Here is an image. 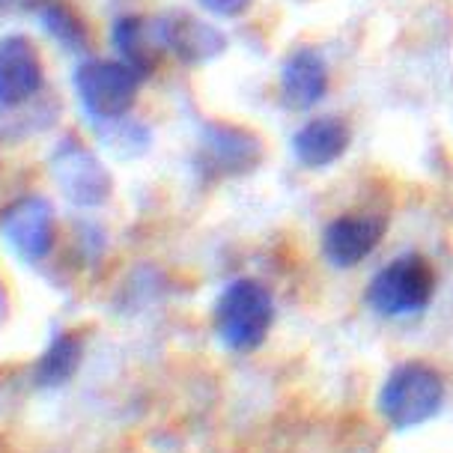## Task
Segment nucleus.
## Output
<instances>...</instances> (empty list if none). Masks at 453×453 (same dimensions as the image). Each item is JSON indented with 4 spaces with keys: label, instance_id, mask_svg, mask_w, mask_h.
<instances>
[{
    "label": "nucleus",
    "instance_id": "1",
    "mask_svg": "<svg viewBox=\"0 0 453 453\" xmlns=\"http://www.w3.org/2000/svg\"><path fill=\"white\" fill-rule=\"evenodd\" d=\"M379 415L396 430H411L433 420L444 406V382L430 364H396L379 388Z\"/></svg>",
    "mask_w": 453,
    "mask_h": 453
},
{
    "label": "nucleus",
    "instance_id": "2",
    "mask_svg": "<svg viewBox=\"0 0 453 453\" xmlns=\"http://www.w3.org/2000/svg\"><path fill=\"white\" fill-rule=\"evenodd\" d=\"M215 331L221 343L233 352H254L269 337L274 322V302L272 293L260 280H233L230 287L218 296L212 311Z\"/></svg>",
    "mask_w": 453,
    "mask_h": 453
},
{
    "label": "nucleus",
    "instance_id": "3",
    "mask_svg": "<svg viewBox=\"0 0 453 453\" xmlns=\"http://www.w3.org/2000/svg\"><path fill=\"white\" fill-rule=\"evenodd\" d=\"M435 274L433 265L418 254L396 257L370 280L367 302L382 317H411L433 302Z\"/></svg>",
    "mask_w": 453,
    "mask_h": 453
},
{
    "label": "nucleus",
    "instance_id": "4",
    "mask_svg": "<svg viewBox=\"0 0 453 453\" xmlns=\"http://www.w3.org/2000/svg\"><path fill=\"white\" fill-rule=\"evenodd\" d=\"M141 75L123 60H84L75 69V90L93 119H123L137 102Z\"/></svg>",
    "mask_w": 453,
    "mask_h": 453
},
{
    "label": "nucleus",
    "instance_id": "5",
    "mask_svg": "<svg viewBox=\"0 0 453 453\" xmlns=\"http://www.w3.org/2000/svg\"><path fill=\"white\" fill-rule=\"evenodd\" d=\"M48 170H51L63 197L75 206H87V209L102 206L113 191V180H111L108 167L72 134L63 137L51 150Z\"/></svg>",
    "mask_w": 453,
    "mask_h": 453
},
{
    "label": "nucleus",
    "instance_id": "6",
    "mask_svg": "<svg viewBox=\"0 0 453 453\" xmlns=\"http://www.w3.org/2000/svg\"><path fill=\"white\" fill-rule=\"evenodd\" d=\"M0 236L24 263H39L54 248L57 221L45 197H21L0 212Z\"/></svg>",
    "mask_w": 453,
    "mask_h": 453
},
{
    "label": "nucleus",
    "instance_id": "7",
    "mask_svg": "<svg viewBox=\"0 0 453 453\" xmlns=\"http://www.w3.org/2000/svg\"><path fill=\"white\" fill-rule=\"evenodd\" d=\"M42 57L27 36L10 34L0 39V108H19L42 90Z\"/></svg>",
    "mask_w": 453,
    "mask_h": 453
},
{
    "label": "nucleus",
    "instance_id": "8",
    "mask_svg": "<svg viewBox=\"0 0 453 453\" xmlns=\"http://www.w3.org/2000/svg\"><path fill=\"white\" fill-rule=\"evenodd\" d=\"M197 165L212 176L248 173L260 165V141L245 128L233 126H206L200 137Z\"/></svg>",
    "mask_w": 453,
    "mask_h": 453
},
{
    "label": "nucleus",
    "instance_id": "9",
    "mask_svg": "<svg viewBox=\"0 0 453 453\" xmlns=\"http://www.w3.org/2000/svg\"><path fill=\"white\" fill-rule=\"evenodd\" d=\"M156 27L165 51L176 54L188 66H200V63L215 60L226 48V36L215 24L194 19L188 12H170L156 21Z\"/></svg>",
    "mask_w": 453,
    "mask_h": 453
},
{
    "label": "nucleus",
    "instance_id": "10",
    "mask_svg": "<svg viewBox=\"0 0 453 453\" xmlns=\"http://www.w3.org/2000/svg\"><path fill=\"white\" fill-rule=\"evenodd\" d=\"M385 236V221L379 215H340L322 233L326 260L337 269H352L367 260Z\"/></svg>",
    "mask_w": 453,
    "mask_h": 453
},
{
    "label": "nucleus",
    "instance_id": "11",
    "mask_svg": "<svg viewBox=\"0 0 453 453\" xmlns=\"http://www.w3.org/2000/svg\"><path fill=\"white\" fill-rule=\"evenodd\" d=\"M328 93V63L313 48H298L280 69V96L289 111H311Z\"/></svg>",
    "mask_w": 453,
    "mask_h": 453
},
{
    "label": "nucleus",
    "instance_id": "12",
    "mask_svg": "<svg viewBox=\"0 0 453 453\" xmlns=\"http://www.w3.org/2000/svg\"><path fill=\"white\" fill-rule=\"evenodd\" d=\"M352 132L340 117H319L302 126L293 137V152L304 167H328L349 150Z\"/></svg>",
    "mask_w": 453,
    "mask_h": 453
},
{
    "label": "nucleus",
    "instance_id": "13",
    "mask_svg": "<svg viewBox=\"0 0 453 453\" xmlns=\"http://www.w3.org/2000/svg\"><path fill=\"white\" fill-rule=\"evenodd\" d=\"M111 39L113 48L123 54V63H128L137 75H150L158 63V51L165 48L158 39L156 21H143L137 15H126V19L113 21Z\"/></svg>",
    "mask_w": 453,
    "mask_h": 453
},
{
    "label": "nucleus",
    "instance_id": "14",
    "mask_svg": "<svg viewBox=\"0 0 453 453\" xmlns=\"http://www.w3.org/2000/svg\"><path fill=\"white\" fill-rule=\"evenodd\" d=\"M84 346L81 337L75 334H57L48 349L42 352V358L36 361V385L39 388H60L63 382H69L75 376Z\"/></svg>",
    "mask_w": 453,
    "mask_h": 453
},
{
    "label": "nucleus",
    "instance_id": "15",
    "mask_svg": "<svg viewBox=\"0 0 453 453\" xmlns=\"http://www.w3.org/2000/svg\"><path fill=\"white\" fill-rule=\"evenodd\" d=\"M42 19V30L48 36L54 39L63 51H72V54H84L90 48V34H87V24L81 21V15H75L69 6L63 4H54L48 10L39 12Z\"/></svg>",
    "mask_w": 453,
    "mask_h": 453
},
{
    "label": "nucleus",
    "instance_id": "16",
    "mask_svg": "<svg viewBox=\"0 0 453 453\" xmlns=\"http://www.w3.org/2000/svg\"><path fill=\"white\" fill-rule=\"evenodd\" d=\"M250 4H254V0H200V6L218 15V19H236Z\"/></svg>",
    "mask_w": 453,
    "mask_h": 453
},
{
    "label": "nucleus",
    "instance_id": "17",
    "mask_svg": "<svg viewBox=\"0 0 453 453\" xmlns=\"http://www.w3.org/2000/svg\"><path fill=\"white\" fill-rule=\"evenodd\" d=\"M54 4H60V0H10L12 10H21V12H42Z\"/></svg>",
    "mask_w": 453,
    "mask_h": 453
},
{
    "label": "nucleus",
    "instance_id": "18",
    "mask_svg": "<svg viewBox=\"0 0 453 453\" xmlns=\"http://www.w3.org/2000/svg\"><path fill=\"white\" fill-rule=\"evenodd\" d=\"M6 6H10V0H0V10H6Z\"/></svg>",
    "mask_w": 453,
    "mask_h": 453
}]
</instances>
